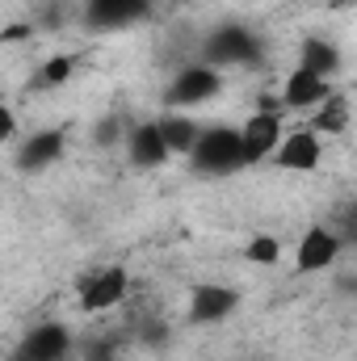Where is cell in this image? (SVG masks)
<instances>
[{
    "mask_svg": "<svg viewBox=\"0 0 357 361\" xmlns=\"http://www.w3.org/2000/svg\"><path fill=\"white\" fill-rule=\"evenodd\" d=\"M189 164L198 173H210V177H227L236 169H244V156H240V130H227V126H214V130H202L198 143L185 152Z\"/></svg>",
    "mask_w": 357,
    "mask_h": 361,
    "instance_id": "cell-1",
    "label": "cell"
},
{
    "mask_svg": "<svg viewBox=\"0 0 357 361\" xmlns=\"http://www.w3.org/2000/svg\"><path fill=\"white\" fill-rule=\"evenodd\" d=\"M72 349V332L63 324H38L21 336L8 361H63Z\"/></svg>",
    "mask_w": 357,
    "mask_h": 361,
    "instance_id": "cell-2",
    "label": "cell"
},
{
    "mask_svg": "<svg viewBox=\"0 0 357 361\" xmlns=\"http://www.w3.org/2000/svg\"><path fill=\"white\" fill-rule=\"evenodd\" d=\"M261 55V47H257V38L244 30V25H223V30H214L210 38H206V59H210V68H231V63H253Z\"/></svg>",
    "mask_w": 357,
    "mask_h": 361,
    "instance_id": "cell-3",
    "label": "cell"
},
{
    "mask_svg": "<svg viewBox=\"0 0 357 361\" xmlns=\"http://www.w3.org/2000/svg\"><path fill=\"white\" fill-rule=\"evenodd\" d=\"M223 89V80H219V68H210V63H202V68H185L177 72V80L169 85V105L173 109H189V105H202V101H210L214 92Z\"/></svg>",
    "mask_w": 357,
    "mask_h": 361,
    "instance_id": "cell-4",
    "label": "cell"
},
{
    "mask_svg": "<svg viewBox=\"0 0 357 361\" xmlns=\"http://www.w3.org/2000/svg\"><path fill=\"white\" fill-rule=\"evenodd\" d=\"M236 307H240V294L227 290V286L198 281V286L189 290V319H193V324H223Z\"/></svg>",
    "mask_w": 357,
    "mask_h": 361,
    "instance_id": "cell-5",
    "label": "cell"
},
{
    "mask_svg": "<svg viewBox=\"0 0 357 361\" xmlns=\"http://www.w3.org/2000/svg\"><path fill=\"white\" fill-rule=\"evenodd\" d=\"M282 143V122H277V114H253L248 122H244V130H240V156H244V164H257V160H265L273 156V147Z\"/></svg>",
    "mask_w": 357,
    "mask_h": 361,
    "instance_id": "cell-6",
    "label": "cell"
},
{
    "mask_svg": "<svg viewBox=\"0 0 357 361\" xmlns=\"http://www.w3.org/2000/svg\"><path fill=\"white\" fill-rule=\"evenodd\" d=\"M341 235L337 231H328V227H311L303 240H298V252H294V269L298 273H320L328 269L337 257H341Z\"/></svg>",
    "mask_w": 357,
    "mask_h": 361,
    "instance_id": "cell-7",
    "label": "cell"
},
{
    "mask_svg": "<svg viewBox=\"0 0 357 361\" xmlns=\"http://www.w3.org/2000/svg\"><path fill=\"white\" fill-rule=\"evenodd\" d=\"M126 286H131L126 269L92 273V277L80 281V307H85V311H109V307H118V302L126 298Z\"/></svg>",
    "mask_w": 357,
    "mask_h": 361,
    "instance_id": "cell-8",
    "label": "cell"
},
{
    "mask_svg": "<svg viewBox=\"0 0 357 361\" xmlns=\"http://www.w3.org/2000/svg\"><path fill=\"white\" fill-rule=\"evenodd\" d=\"M320 135L315 130H290V135H282V143L273 147V160L282 164V169H290V173H311L315 164H320Z\"/></svg>",
    "mask_w": 357,
    "mask_h": 361,
    "instance_id": "cell-9",
    "label": "cell"
},
{
    "mask_svg": "<svg viewBox=\"0 0 357 361\" xmlns=\"http://www.w3.org/2000/svg\"><path fill=\"white\" fill-rule=\"evenodd\" d=\"M152 13L147 0H89V25L97 30H122V25H135Z\"/></svg>",
    "mask_w": 357,
    "mask_h": 361,
    "instance_id": "cell-10",
    "label": "cell"
},
{
    "mask_svg": "<svg viewBox=\"0 0 357 361\" xmlns=\"http://www.w3.org/2000/svg\"><path fill=\"white\" fill-rule=\"evenodd\" d=\"M126 156H131V164H139V169H156V164L169 160V147H164L156 122H139V126L126 135Z\"/></svg>",
    "mask_w": 357,
    "mask_h": 361,
    "instance_id": "cell-11",
    "label": "cell"
},
{
    "mask_svg": "<svg viewBox=\"0 0 357 361\" xmlns=\"http://www.w3.org/2000/svg\"><path fill=\"white\" fill-rule=\"evenodd\" d=\"M63 156V130H38L34 139H25V147L17 152V169L38 173L47 164H55Z\"/></svg>",
    "mask_w": 357,
    "mask_h": 361,
    "instance_id": "cell-12",
    "label": "cell"
},
{
    "mask_svg": "<svg viewBox=\"0 0 357 361\" xmlns=\"http://www.w3.org/2000/svg\"><path fill=\"white\" fill-rule=\"evenodd\" d=\"M328 92H332L328 89V80H320V76L294 68L290 80H286V89H282V105H286V109H315Z\"/></svg>",
    "mask_w": 357,
    "mask_h": 361,
    "instance_id": "cell-13",
    "label": "cell"
},
{
    "mask_svg": "<svg viewBox=\"0 0 357 361\" xmlns=\"http://www.w3.org/2000/svg\"><path fill=\"white\" fill-rule=\"evenodd\" d=\"M156 130H160V139H164V147H169V156H185L193 143H198V135H202V126L193 122V118H185V114H164L160 122H156Z\"/></svg>",
    "mask_w": 357,
    "mask_h": 361,
    "instance_id": "cell-14",
    "label": "cell"
},
{
    "mask_svg": "<svg viewBox=\"0 0 357 361\" xmlns=\"http://www.w3.org/2000/svg\"><path fill=\"white\" fill-rule=\"evenodd\" d=\"M303 72H311V76H320V80H332V72L341 68V55H337V47L332 42H320V38H307L303 42V63H298Z\"/></svg>",
    "mask_w": 357,
    "mask_h": 361,
    "instance_id": "cell-15",
    "label": "cell"
},
{
    "mask_svg": "<svg viewBox=\"0 0 357 361\" xmlns=\"http://www.w3.org/2000/svg\"><path fill=\"white\" fill-rule=\"evenodd\" d=\"M315 109H320V114H315V135H341V130L349 126V97L328 92Z\"/></svg>",
    "mask_w": 357,
    "mask_h": 361,
    "instance_id": "cell-16",
    "label": "cell"
},
{
    "mask_svg": "<svg viewBox=\"0 0 357 361\" xmlns=\"http://www.w3.org/2000/svg\"><path fill=\"white\" fill-rule=\"evenodd\" d=\"M72 68H76V59L55 55V59L42 63V72H38V89H59V85H68V80H72Z\"/></svg>",
    "mask_w": 357,
    "mask_h": 361,
    "instance_id": "cell-17",
    "label": "cell"
},
{
    "mask_svg": "<svg viewBox=\"0 0 357 361\" xmlns=\"http://www.w3.org/2000/svg\"><path fill=\"white\" fill-rule=\"evenodd\" d=\"M244 257H248L253 265H277V261H282V244H277L273 235H257V240H248Z\"/></svg>",
    "mask_w": 357,
    "mask_h": 361,
    "instance_id": "cell-18",
    "label": "cell"
},
{
    "mask_svg": "<svg viewBox=\"0 0 357 361\" xmlns=\"http://www.w3.org/2000/svg\"><path fill=\"white\" fill-rule=\"evenodd\" d=\"M118 135H122V118H105V122L97 126V143H101V147H109Z\"/></svg>",
    "mask_w": 357,
    "mask_h": 361,
    "instance_id": "cell-19",
    "label": "cell"
},
{
    "mask_svg": "<svg viewBox=\"0 0 357 361\" xmlns=\"http://www.w3.org/2000/svg\"><path fill=\"white\" fill-rule=\"evenodd\" d=\"M114 357H118V353H114V345H109V341H97L89 353H85V361H114Z\"/></svg>",
    "mask_w": 357,
    "mask_h": 361,
    "instance_id": "cell-20",
    "label": "cell"
},
{
    "mask_svg": "<svg viewBox=\"0 0 357 361\" xmlns=\"http://www.w3.org/2000/svg\"><path fill=\"white\" fill-rule=\"evenodd\" d=\"M13 135V114H8V105H0V143Z\"/></svg>",
    "mask_w": 357,
    "mask_h": 361,
    "instance_id": "cell-21",
    "label": "cell"
}]
</instances>
